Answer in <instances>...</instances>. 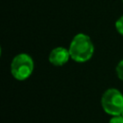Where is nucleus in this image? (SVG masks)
I'll use <instances>...</instances> for the list:
<instances>
[{"mask_svg": "<svg viewBox=\"0 0 123 123\" xmlns=\"http://www.w3.org/2000/svg\"><path fill=\"white\" fill-rule=\"evenodd\" d=\"M70 58L77 62H86L90 60L94 53V46L90 37L83 33L77 34L69 45Z\"/></svg>", "mask_w": 123, "mask_h": 123, "instance_id": "obj_1", "label": "nucleus"}, {"mask_svg": "<svg viewBox=\"0 0 123 123\" xmlns=\"http://www.w3.org/2000/svg\"><path fill=\"white\" fill-rule=\"evenodd\" d=\"M34 71V61L28 54L16 55L11 63V73L12 77L18 81L28 79Z\"/></svg>", "mask_w": 123, "mask_h": 123, "instance_id": "obj_2", "label": "nucleus"}, {"mask_svg": "<svg viewBox=\"0 0 123 123\" xmlns=\"http://www.w3.org/2000/svg\"><path fill=\"white\" fill-rule=\"evenodd\" d=\"M101 105L106 113L120 115L123 111V94L116 88H109L102 95Z\"/></svg>", "mask_w": 123, "mask_h": 123, "instance_id": "obj_3", "label": "nucleus"}, {"mask_svg": "<svg viewBox=\"0 0 123 123\" xmlns=\"http://www.w3.org/2000/svg\"><path fill=\"white\" fill-rule=\"evenodd\" d=\"M70 58L69 50L64 47H56L49 54V62L55 66H62Z\"/></svg>", "mask_w": 123, "mask_h": 123, "instance_id": "obj_4", "label": "nucleus"}, {"mask_svg": "<svg viewBox=\"0 0 123 123\" xmlns=\"http://www.w3.org/2000/svg\"><path fill=\"white\" fill-rule=\"evenodd\" d=\"M115 72H116V75L117 77L123 81V60H121L117 65H116V68H115Z\"/></svg>", "mask_w": 123, "mask_h": 123, "instance_id": "obj_5", "label": "nucleus"}, {"mask_svg": "<svg viewBox=\"0 0 123 123\" xmlns=\"http://www.w3.org/2000/svg\"><path fill=\"white\" fill-rule=\"evenodd\" d=\"M115 29H116V31H117L121 36H123V15L120 16V17L116 20V22H115Z\"/></svg>", "mask_w": 123, "mask_h": 123, "instance_id": "obj_6", "label": "nucleus"}, {"mask_svg": "<svg viewBox=\"0 0 123 123\" xmlns=\"http://www.w3.org/2000/svg\"><path fill=\"white\" fill-rule=\"evenodd\" d=\"M109 123H123V116L122 115H114L110 119Z\"/></svg>", "mask_w": 123, "mask_h": 123, "instance_id": "obj_7", "label": "nucleus"}, {"mask_svg": "<svg viewBox=\"0 0 123 123\" xmlns=\"http://www.w3.org/2000/svg\"><path fill=\"white\" fill-rule=\"evenodd\" d=\"M120 115H122V116H123V111H122V112H121V114H120Z\"/></svg>", "mask_w": 123, "mask_h": 123, "instance_id": "obj_8", "label": "nucleus"}, {"mask_svg": "<svg viewBox=\"0 0 123 123\" xmlns=\"http://www.w3.org/2000/svg\"><path fill=\"white\" fill-rule=\"evenodd\" d=\"M122 2H123V0H122Z\"/></svg>", "mask_w": 123, "mask_h": 123, "instance_id": "obj_9", "label": "nucleus"}]
</instances>
